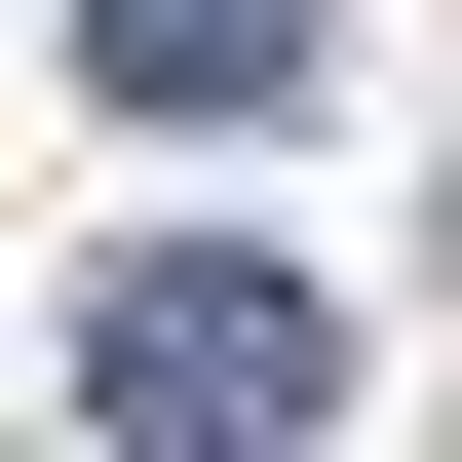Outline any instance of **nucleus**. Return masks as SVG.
I'll return each mask as SVG.
<instances>
[{"mask_svg": "<svg viewBox=\"0 0 462 462\" xmlns=\"http://www.w3.org/2000/svg\"><path fill=\"white\" fill-rule=\"evenodd\" d=\"M346 0H78V116H309Z\"/></svg>", "mask_w": 462, "mask_h": 462, "instance_id": "f03ea898", "label": "nucleus"}, {"mask_svg": "<svg viewBox=\"0 0 462 462\" xmlns=\"http://www.w3.org/2000/svg\"><path fill=\"white\" fill-rule=\"evenodd\" d=\"M78 424H116V462H309V424H346V309L231 270V231H116V270H78Z\"/></svg>", "mask_w": 462, "mask_h": 462, "instance_id": "f257e3e1", "label": "nucleus"}]
</instances>
